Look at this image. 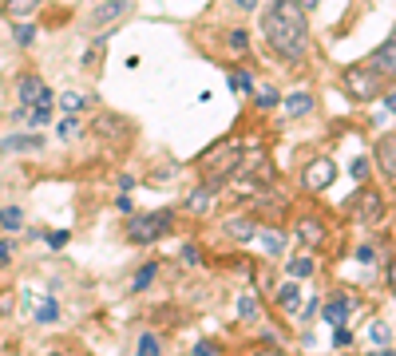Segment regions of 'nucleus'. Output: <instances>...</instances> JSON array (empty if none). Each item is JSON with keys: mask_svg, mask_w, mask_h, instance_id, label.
I'll list each match as a JSON object with an SVG mask.
<instances>
[{"mask_svg": "<svg viewBox=\"0 0 396 356\" xmlns=\"http://www.w3.org/2000/svg\"><path fill=\"white\" fill-rule=\"evenodd\" d=\"M13 261V242H0V265H8Z\"/></svg>", "mask_w": 396, "mask_h": 356, "instance_id": "40", "label": "nucleus"}, {"mask_svg": "<svg viewBox=\"0 0 396 356\" xmlns=\"http://www.w3.org/2000/svg\"><path fill=\"white\" fill-rule=\"evenodd\" d=\"M238 317H242V320H258L261 317L258 297H254V293H242V301H238Z\"/></svg>", "mask_w": 396, "mask_h": 356, "instance_id": "24", "label": "nucleus"}, {"mask_svg": "<svg viewBox=\"0 0 396 356\" xmlns=\"http://www.w3.org/2000/svg\"><path fill=\"white\" fill-rule=\"evenodd\" d=\"M123 16H131V0H103V4H96V8L87 13L84 28L91 32V36H96V32H103V28L119 24Z\"/></svg>", "mask_w": 396, "mask_h": 356, "instance_id": "5", "label": "nucleus"}, {"mask_svg": "<svg viewBox=\"0 0 396 356\" xmlns=\"http://www.w3.org/2000/svg\"><path fill=\"white\" fill-rule=\"evenodd\" d=\"M388 285H393V293H396V258L388 261Z\"/></svg>", "mask_w": 396, "mask_h": 356, "instance_id": "43", "label": "nucleus"}, {"mask_svg": "<svg viewBox=\"0 0 396 356\" xmlns=\"http://www.w3.org/2000/svg\"><path fill=\"white\" fill-rule=\"evenodd\" d=\"M226 233H230L234 242H254V238H258V222L254 218H230L226 222Z\"/></svg>", "mask_w": 396, "mask_h": 356, "instance_id": "15", "label": "nucleus"}, {"mask_svg": "<svg viewBox=\"0 0 396 356\" xmlns=\"http://www.w3.org/2000/svg\"><path fill=\"white\" fill-rule=\"evenodd\" d=\"M384 107H388V111L396 115V91H388V95H384Z\"/></svg>", "mask_w": 396, "mask_h": 356, "instance_id": "44", "label": "nucleus"}, {"mask_svg": "<svg viewBox=\"0 0 396 356\" xmlns=\"http://www.w3.org/2000/svg\"><path fill=\"white\" fill-rule=\"evenodd\" d=\"M52 119V103H40V107H28V127H44Z\"/></svg>", "mask_w": 396, "mask_h": 356, "instance_id": "27", "label": "nucleus"}, {"mask_svg": "<svg viewBox=\"0 0 396 356\" xmlns=\"http://www.w3.org/2000/svg\"><path fill=\"white\" fill-rule=\"evenodd\" d=\"M60 103H63V111H79V107L87 103V99L79 95V91H63V95H60Z\"/></svg>", "mask_w": 396, "mask_h": 356, "instance_id": "32", "label": "nucleus"}, {"mask_svg": "<svg viewBox=\"0 0 396 356\" xmlns=\"http://www.w3.org/2000/svg\"><path fill=\"white\" fill-rule=\"evenodd\" d=\"M297 238H301L305 246H321V238H325L321 222H313V218H301V222H297Z\"/></svg>", "mask_w": 396, "mask_h": 356, "instance_id": "17", "label": "nucleus"}, {"mask_svg": "<svg viewBox=\"0 0 396 356\" xmlns=\"http://www.w3.org/2000/svg\"><path fill=\"white\" fill-rule=\"evenodd\" d=\"M238 162H242V143L238 139H218L211 150H202L195 159V171L202 178V186L222 190V183H230L238 174Z\"/></svg>", "mask_w": 396, "mask_h": 356, "instance_id": "2", "label": "nucleus"}, {"mask_svg": "<svg viewBox=\"0 0 396 356\" xmlns=\"http://www.w3.org/2000/svg\"><path fill=\"white\" fill-rule=\"evenodd\" d=\"M16 24V44L20 48H32V40H36V24H28V20H13Z\"/></svg>", "mask_w": 396, "mask_h": 356, "instance_id": "25", "label": "nucleus"}, {"mask_svg": "<svg viewBox=\"0 0 396 356\" xmlns=\"http://www.w3.org/2000/svg\"><path fill=\"white\" fill-rule=\"evenodd\" d=\"M230 87H234V91H254V75H250V72H234Z\"/></svg>", "mask_w": 396, "mask_h": 356, "instance_id": "33", "label": "nucleus"}, {"mask_svg": "<svg viewBox=\"0 0 396 356\" xmlns=\"http://www.w3.org/2000/svg\"><path fill=\"white\" fill-rule=\"evenodd\" d=\"M0 313H4V317L13 313V297H4V301H0Z\"/></svg>", "mask_w": 396, "mask_h": 356, "instance_id": "45", "label": "nucleus"}, {"mask_svg": "<svg viewBox=\"0 0 396 356\" xmlns=\"http://www.w3.org/2000/svg\"><path fill=\"white\" fill-rule=\"evenodd\" d=\"M178 258H183V265H202V249H198V246H183Z\"/></svg>", "mask_w": 396, "mask_h": 356, "instance_id": "34", "label": "nucleus"}, {"mask_svg": "<svg viewBox=\"0 0 396 356\" xmlns=\"http://www.w3.org/2000/svg\"><path fill=\"white\" fill-rule=\"evenodd\" d=\"M211 202H214V190L211 186H202V190H195V194L186 198V210H190V214H202Z\"/></svg>", "mask_w": 396, "mask_h": 356, "instance_id": "23", "label": "nucleus"}, {"mask_svg": "<svg viewBox=\"0 0 396 356\" xmlns=\"http://www.w3.org/2000/svg\"><path fill=\"white\" fill-rule=\"evenodd\" d=\"M277 103H282V91H277V87H261V91H258V107L261 111L277 107Z\"/></svg>", "mask_w": 396, "mask_h": 356, "instance_id": "29", "label": "nucleus"}, {"mask_svg": "<svg viewBox=\"0 0 396 356\" xmlns=\"http://www.w3.org/2000/svg\"><path fill=\"white\" fill-rule=\"evenodd\" d=\"M369 63L384 75V79H396V28H393V36H388L381 48L372 52V60H369Z\"/></svg>", "mask_w": 396, "mask_h": 356, "instance_id": "11", "label": "nucleus"}, {"mask_svg": "<svg viewBox=\"0 0 396 356\" xmlns=\"http://www.w3.org/2000/svg\"><path fill=\"white\" fill-rule=\"evenodd\" d=\"M75 127H79V123H75V111H68V115L60 119V139L63 135H75Z\"/></svg>", "mask_w": 396, "mask_h": 356, "instance_id": "37", "label": "nucleus"}, {"mask_svg": "<svg viewBox=\"0 0 396 356\" xmlns=\"http://www.w3.org/2000/svg\"><path fill=\"white\" fill-rule=\"evenodd\" d=\"M372 341H376V344H388V329H384V325H372Z\"/></svg>", "mask_w": 396, "mask_h": 356, "instance_id": "39", "label": "nucleus"}, {"mask_svg": "<svg viewBox=\"0 0 396 356\" xmlns=\"http://www.w3.org/2000/svg\"><path fill=\"white\" fill-rule=\"evenodd\" d=\"M301 4H305V8H317V0H301Z\"/></svg>", "mask_w": 396, "mask_h": 356, "instance_id": "46", "label": "nucleus"}, {"mask_svg": "<svg viewBox=\"0 0 396 356\" xmlns=\"http://www.w3.org/2000/svg\"><path fill=\"white\" fill-rule=\"evenodd\" d=\"M333 344H337V348H345V344H353V332H349L345 325H333Z\"/></svg>", "mask_w": 396, "mask_h": 356, "instance_id": "36", "label": "nucleus"}, {"mask_svg": "<svg viewBox=\"0 0 396 356\" xmlns=\"http://www.w3.org/2000/svg\"><path fill=\"white\" fill-rule=\"evenodd\" d=\"M44 147V139L36 131H24V135H8L0 139V155H16V150H40Z\"/></svg>", "mask_w": 396, "mask_h": 356, "instance_id": "13", "label": "nucleus"}, {"mask_svg": "<svg viewBox=\"0 0 396 356\" xmlns=\"http://www.w3.org/2000/svg\"><path fill=\"white\" fill-rule=\"evenodd\" d=\"M91 131L103 139H115V135H131V123H127L123 115H112V111H103V115H96L91 119Z\"/></svg>", "mask_w": 396, "mask_h": 356, "instance_id": "12", "label": "nucleus"}, {"mask_svg": "<svg viewBox=\"0 0 396 356\" xmlns=\"http://www.w3.org/2000/svg\"><path fill=\"white\" fill-rule=\"evenodd\" d=\"M353 174H357V178H365V174H369V167H365V159H357V162H353Z\"/></svg>", "mask_w": 396, "mask_h": 356, "instance_id": "42", "label": "nucleus"}, {"mask_svg": "<svg viewBox=\"0 0 396 356\" xmlns=\"http://www.w3.org/2000/svg\"><path fill=\"white\" fill-rule=\"evenodd\" d=\"M56 317H60V309H56V301H44V305H40V313H36V320H40V325H52Z\"/></svg>", "mask_w": 396, "mask_h": 356, "instance_id": "31", "label": "nucleus"}, {"mask_svg": "<svg viewBox=\"0 0 396 356\" xmlns=\"http://www.w3.org/2000/svg\"><path fill=\"white\" fill-rule=\"evenodd\" d=\"M68 242H72V233H68V230H52V233H48V246H52V249H63Z\"/></svg>", "mask_w": 396, "mask_h": 356, "instance_id": "35", "label": "nucleus"}, {"mask_svg": "<svg viewBox=\"0 0 396 356\" xmlns=\"http://www.w3.org/2000/svg\"><path fill=\"white\" fill-rule=\"evenodd\" d=\"M313 111V95H305V91H297V95L285 99V119H297V115H310Z\"/></svg>", "mask_w": 396, "mask_h": 356, "instance_id": "18", "label": "nucleus"}, {"mask_svg": "<svg viewBox=\"0 0 396 356\" xmlns=\"http://www.w3.org/2000/svg\"><path fill=\"white\" fill-rule=\"evenodd\" d=\"M155 353H162V341L155 332H143L139 336V356H155Z\"/></svg>", "mask_w": 396, "mask_h": 356, "instance_id": "28", "label": "nucleus"}, {"mask_svg": "<svg viewBox=\"0 0 396 356\" xmlns=\"http://www.w3.org/2000/svg\"><path fill=\"white\" fill-rule=\"evenodd\" d=\"M333 178H337V167H333V159H313L310 167H305V174H301V186L310 190V194H321V190H329L333 186Z\"/></svg>", "mask_w": 396, "mask_h": 356, "instance_id": "7", "label": "nucleus"}, {"mask_svg": "<svg viewBox=\"0 0 396 356\" xmlns=\"http://www.w3.org/2000/svg\"><path fill=\"white\" fill-rule=\"evenodd\" d=\"M277 305H282L285 313H297V305H301V289H297L294 281H285L282 289H277Z\"/></svg>", "mask_w": 396, "mask_h": 356, "instance_id": "20", "label": "nucleus"}, {"mask_svg": "<svg viewBox=\"0 0 396 356\" xmlns=\"http://www.w3.org/2000/svg\"><path fill=\"white\" fill-rule=\"evenodd\" d=\"M24 226V210L20 206H0V230H20Z\"/></svg>", "mask_w": 396, "mask_h": 356, "instance_id": "22", "label": "nucleus"}, {"mask_svg": "<svg viewBox=\"0 0 396 356\" xmlns=\"http://www.w3.org/2000/svg\"><path fill=\"white\" fill-rule=\"evenodd\" d=\"M40 4H44V0H4L0 13L8 16V20H32V16L40 13Z\"/></svg>", "mask_w": 396, "mask_h": 356, "instance_id": "14", "label": "nucleus"}, {"mask_svg": "<svg viewBox=\"0 0 396 356\" xmlns=\"http://www.w3.org/2000/svg\"><path fill=\"white\" fill-rule=\"evenodd\" d=\"M261 36L273 56L285 63H301L310 52V20L301 0H270L261 13Z\"/></svg>", "mask_w": 396, "mask_h": 356, "instance_id": "1", "label": "nucleus"}, {"mask_svg": "<svg viewBox=\"0 0 396 356\" xmlns=\"http://www.w3.org/2000/svg\"><path fill=\"white\" fill-rule=\"evenodd\" d=\"M345 317H349V297H333V301L325 305V320H329V325H345Z\"/></svg>", "mask_w": 396, "mask_h": 356, "instance_id": "21", "label": "nucleus"}, {"mask_svg": "<svg viewBox=\"0 0 396 356\" xmlns=\"http://www.w3.org/2000/svg\"><path fill=\"white\" fill-rule=\"evenodd\" d=\"M226 44H230V52H234V56H246V52H250V32H242V28H234V32H230V40H226Z\"/></svg>", "mask_w": 396, "mask_h": 356, "instance_id": "26", "label": "nucleus"}, {"mask_svg": "<svg viewBox=\"0 0 396 356\" xmlns=\"http://www.w3.org/2000/svg\"><path fill=\"white\" fill-rule=\"evenodd\" d=\"M155 277H159V261H147V265H143L135 277H131V293H143V289H151V281H155Z\"/></svg>", "mask_w": 396, "mask_h": 356, "instance_id": "19", "label": "nucleus"}, {"mask_svg": "<svg viewBox=\"0 0 396 356\" xmlns=\"http://www.w3.org/2000/svg\"><path fill=\"white\" fill-rule=\"evenodd\" d=\"M171 230H174V210H151V214H135L127 222V242L131 246H155Z\"/></svg>", "mask_w": 396, "mask_h": 356, "instance_id": "3", "label": "nucleus"}, {"mask_svg": "<svg viewBox=\"0 0 396 356\" xmlns=\"http://www.w3.org/2000/svg\"><path fill=\"white\" fill-rule=\"evenodd\" d=\"M195 353H198V356H214V353H218V344H214V341H198Z\"/></svg>", "mask_w": 396, "mask_h": 356, "instance_id": "38", "label": "nucleus"}, {"mask_svg": "<svg viewBox=\"0 0 396 356\" xmlns=\"http://www.w3.org/2000/svg\"><path fill=\"white\" fill-rule=\"evenodd\" d=\"M234 8H242V13H254V8H258V0H234Z\"/></svg>", "mask_w": 396, "mask_h": 356, "instance_id": "41", "label": "nucleus"}, {"mask_svg": "<svg viewBox=\"0 0 396 356\" xmlns=\"http://www.w3.org/2000/svg\"><path fill=\"white\" fill-rule=\"evenodd\" d=\"M285 270H289V277H310V273H313V258H294Z\"/></svg>", "mask_w": 396, "mask_h": 356, "instance_id": "30", "label": "nucleus"}, {"mask_svg": "<svg viewBox=\"0 0 396 356\" xmlns=\"http://www.w3.org/2000/svg\"><path fill=\"white\" fill-rule=\"evenodd\" d=\"M372 159L381 167V174L388 178V186H396V131L376 139V147H372Z\"/></svg>", "mask_w": 396, "mask_h": 356, "instance_id": "9", "label": "nucleus"}, {"mask_svg": "<svg viewBox=\"0 0 396 356\" xmlns=\"http://www.w3.org/2000/svg\"><path fill=\"white\" fill-rule=\"evenodd\" d=\"M341 84H345L349 99H376L381 95V84H384V75L372 68V63H353V68H345V75H341Z\"/></svg>", "mask_w": 396, "mask_h": 356, "instance_id": "4", "label": "nucleus"}, {"mask_svg": "<svg viewBox=\"0 0 396 356\" xmlns=\"http://www.w3.org/2000/svg\"><path fill=\"white\" fill-rule=\"evenodd\" d=\"M353 218L360 222V226H381L384 218V198L372 190V186H360L357 198H353Z\"/></svg>", "mask_w": 396, "mask_h": 356, "instance_id": "6", "label": "nucleus"}, {"mask_svg": "<svg viewBox=\"0 0 396 356\" xmlns=\"http://www.w3.org/2000/svg\"><path fill=\"white\" fill-rule=\"evenodd\" d=\"M258 238H261V246H266V254H270V258H282V254H285V233L282 230L266 226V230H258Z\"/></svg>", "mask_w": 396, "mask_h": 356, "instance_id": "16", "label": "nucleus"}, {"mask_svg": "<svg viewBox=\"0 0 396 356\" xmlns=\"http://www.w3.org/2000/svg\"><path fill=\"white\" fill-rule=\"evenodd\" d=\"M238 174H250V178H254V190H258V186H266V183L273 178L270 159H266L261 150H254V155H242V162H238Z\"/></svg>", "mask_w": 396, "mask_h": 356, "instance_id": "10", "label": "nucleus"}, {"mask_svg": "<svg viewBox=\"0 0 396 356\" xmlns=\"http://www.w3.org/2000/svg\"><path fill=\"white\" fill-rule=\"evenodd\" d=\"M16 99H20V107H40V103H52V87L40 79V75H20V84H16Z\"/></svg>", "mask_w": 396, "mask_h": 356, "instance_id": "8", "label": "nucleus"}]
</instances>
